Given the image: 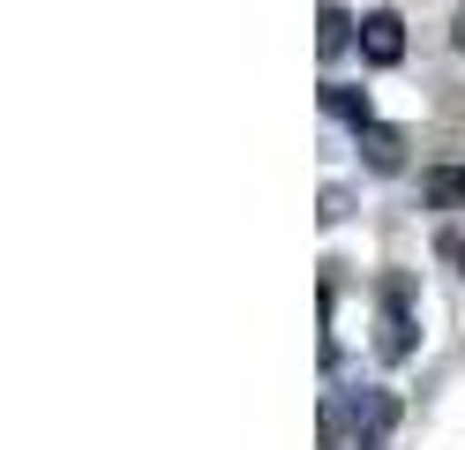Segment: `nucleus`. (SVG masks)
Masks as SVG:
<instances>
[{
  "label": "nucleus",
  "mask_w": 465,
  "mask_h": 450,
  "mask_svg": "<svg viewBox=\"0 0 465 450\" xmlns=\"http://www.w3.org/2000/svg\"><path fill=\"white\" fill-rule=\"evenodd\" d=\"M405 353H413V293H405V278H383V360Z\"/></svg>",
  "instance_id": "1"
},
{
  "label": "nucleus",
  "mask_w": 465,
  "mask_h": 450,
  "mask_svg": "<svg viewBox=\"0 0 465 450\" xmlns=\"http://www.w3.org/2000/svg\"><path fill=\"white\" fill-rule=\"evenodd\" d=\"M361 53H368V68H398V60H405V23L391 8L361 15Z\"/></svg>",
  "instance_id": "2"
},
{
  "label": "nucleus",
  "mask_w": 465,
  "mask_h": 450,
  "mask_svg": "<svg viewBox=\"0 0 465 450\" xmlns=\"http://www.w3.org/2000/svg\"><path fill=\"white\" fill-rule=\"evenodd\" d=\"M323 105H331L338 120H353V128H375V113H368V98H353V90H345V83H331V90H323Z\"/></svg>",
  "instance_id": "3"
},
{
  "label": "nucleus",
  "mask_w": 465,
  "mask_h": 450,
  "mask_svg": "<svg viewBox=\"0 0 465 450\" xmlns=\"http://www.w3.org/2000/svg\"><path fill=\"white\" fill-rule=\"evenodd\" d=\"M361 143H368V165L375 173H398V135L391 128H361Z\"/></svg>",
  "instance_id": "4"
},
{
  "label": "nucleus",
  "mask_w": 465,
  "mask_h": 450,
  "mask_svg": "<svg viewBox=\"0 0 465 450\" xmlns=\"http://www.w3.org/2000/svg\"><path fill=\"white\" fill-rule=\"evenodd\" d=\"M428 195L435 203H465V165H435L428 173Z\"/></svg>",
  "instance_id": "5"
},
{
  "label": "nucleus",
  "mask_w": 465,
  "mask_h": 450,
  "mask_svg": "<svg viewBox=\"0 0 465 450\" xmlns=\"http://www.w3.org/2000/svg\"><path fill=\"white\" fill-rule=\"evenodd\" d=\"M345 38H353V15H345V8H323V38H315V45H323V53H345Z\"/></svg>",
  "instance_id": "6"
}]
</instances>
